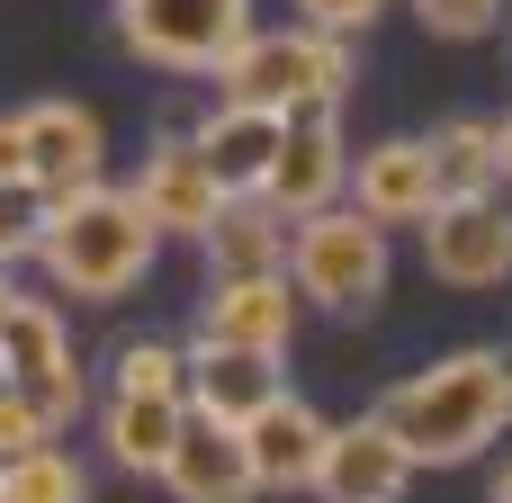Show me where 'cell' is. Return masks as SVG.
Wrapping results in <instances>:
<instances>
[{"mask_svg":"<svg viewBox=\"0 0 512 503\" xmlns=\"http://www.w3.org/2000/svg\"><path fill=\"white\" fill-rule=\"evenodd\" d=\"M369 414L405 441L414 477L423 468H468V459H486L512 432V360L504 351H450V360L378 387Z\"/></svg>","mask_w":512,"mask_h":503,"instance_id":"obj_1","label":"cell"},{"mask_svg":"<svg viewBox=\"0 0 512 503\" xmlns=\"http://www.w3.org/2000/svg\"><path fill=\"white\" fill-rule=\"evenodd\" d=\"M153 252H162V225L135 207V189L90 180V189L45 198L36 270H45L72 306H117V297H135V288L153 279Z\"/></svg>","mask_w":512,"mask_h":503,"instance_id":"obj_2","label":"cell"},{"mask_svg":"<svg viewBox=\"0 0 512 503\" xmlns=\"http://www.w3.org/2000/svg\"><path fill=\"white\" fill-rule=\"evenodd\" d=\"M387 279H396V243H387L378 216L333 198V207L288 225V288H297V306H315L333 324H360V315H378Z\"/></svg>","mask_w":512,"mask_h":503,"instance_id":"obj_3","label":"cell"},{"mask_svg":"<svg viewBox=\"0 0 512 503\" xmlns=\"http://www.w3.org/2000/svg\"><path fill=\"white\" fill-rule=\"evenodd\" d=\"M351 36H324V27H252L225 63H216V90L225 99H243V108H279V117H297V108H342V90H351Z\"/></svg>","mask_w":512,"mask_h":503,"instance_id":"obj_4","label":"cell"},{"mask_svg":"<svg viewBox=\"0 0 512 503\" xmlns=\"http://www.w3.org/2000/svg\"><path fill=\"white\" fill-rule=\"evenodd\" d=\"M117 45L153 72H216L252 36V0H108Z\"/></svg>","mask_w":512,"mask_h":503,"instance_id":"obj_5","label":"cell"},{"mask_svg":"<svg viewBox=\"0 0 512 503\" xmlns=\"http://www.w3.org/2000/svg\"><path fill=\"white\" fill-rule=\"evenodd\" d=\"M0 369H9V387L54 432H72L90 414V378H81V351H72V324H63L54 297H9V315H0Z\"/></svg>","mask_w":512,"mask_h":503,"instance_id":"obj_6","label":"cell"},{"mask_svg":"<svg viewBox=\"0 0 512 503\" xmlns=\"http://www.w3.org/2000/svg\"><path fill=\"white\" fill-rule=\"evenodd\" d=\"M414 234H423V270H432L441 288H504L512 279V207H504V189H486V198H441Z\"/></svg>","mask_w":512,"mask_h":503,"instance_id":"obj_7","label":"cell"},{"mask_svg":"<svg viewBox=\"0 0 512 503\" xmlns=\"http://www.w3.org/2000/svg\"><path fill=\"white\" fill-rule=\"evenodd\" d=\"M351 189V144H342V108H297L288 126H279V153H270V180H261V198L297 225V216H315V207H333Z\"/></svg>","mask_w":512,"mask_h":503,"instance_id":"obj_8","label":"cell"},{"mask_svg":"<svg viewBox=\"0 0 512 503\" xmlns=\"http://www.w3.org/2000/svg\"><path fill=\"white\" fill-rule=\"evenodd\" d=\"M162 495H180V503H261L243 423H216V414L180 405V441L162 459Z\"/></svg>","mask_w":512,"mask_h":503,"instance_id":"obj_9","label":"cell"},{"mask_svg":"<svg viewBox=\"0 0 512 503\" xmlns=\"http://www.w3.org/2000/svg\"><path fill=\"white\" fill-rule=\"evenodd\" d=\"M18 126H27V180H36L45 198L90 189V180L108 171V126H99V108H81V99H27Z\"/></svg>","mask_w":512,"mask_h":503,"instance_id":"obj_10","label":"cell"},{"mask_svg":"<svg viewBox=\"0 0 512 503\" xmlns=\"http://www.w3.org/2000/svg\"><path fill=\"white\" fill-rule=\"evenodd\" d=\"M126 189H135V207L162 225V243H171V234H189V243H198V234H207V216L225 207V180L207 171V153H198L189 135H162V144L135 162V180H126Z\"/></svg>","mask_w":512,"mask_h":503,"instance_id":"obj_11","label":"cell"},{"mask_svg":"<svg viewBox=\"0 0 512 503\" xmlns=\"http://www.w3.org/2000/svg\"><path fill=\"white\" fill-rule=\"evenodd\" d=\"M405 486H414V459H405V441L378 414L333 423V441L315 459V495L324 503H405Z\"/></svg>","mask_w":512,"mask_h":503,"instance_id":"obj_12","label":"cell"},{"mask_svg":"<svg viewBox=\"0 0 512 503\" xmlns=\"http://www.w3.org/2000/svg\"><path fill=\"white\" fill-rule=\"evenodd\" d=\"M297 288L288 270H261V279H207L198 297V342H243V351H288L297 342Z\"/></svg>","mask_w":512,"mask_h":503,"instance_id":"obj_13","label":"cell"},{"mask_svg":"<svg viewBox=\"0 0 512 503\" xmlns=\"http://www.w3.org/2000/svg\"><path fill=\"white\" fill-rule=\"evenodd\" d=\"M351 207L378 216L387 234H396V225H423V216L441 207L432 144H423V135H387V144H369V153L351 162Z\"/></svg>","mask_w":512,"mask_h":503,"instance_id":"obj_14","label":"cell"},{"mask_svg":"<svg viewBox=\"0 0 512 503\" xmlns=\"http://www.w3.org/2000/svg\"><path fill=\"white\" fill-rule=\"evenodd\" d=\"M333 423L306 405V396H270L252 423H243V450H252V477L261 495H315V459H324Z\"/></svg>","mask_w":512,"mask_h":503,"instance_id":"obj_15","label":"cell"},{"mask_svg":"<svg viewBox=\"0 0 512 503\" xmlns=\"http://www.w3.org/2000/svg\"><path fill=\"white\" fill-rule=\"evenodd\" d=\"M270 396H288L279 351H243V342H189V405L216 423H252Z\"/></svg>","mask_w":512,"mask_h":503,"instance_id":"obj_16","label":"cell"},{"mask_svg":"<svg viewBox=\"0 0 512 503\" xmlns=\"http://www.w3.org/2000/svg\"><path fill=\"white\" fill-rule=\"evenodd\" d=\"M198 252H207V279H261V270H288V216H279L261 189H225V207L207 216Z\"/></svg>","mask_w":512,"mask_h":503,"instance_id":"obj_17","label":"cell"},{"mask_svg":"<svg viewBox=\"0 0 512 503\" xmlns=\"http://www.w3.org/2000/svg\"><path fill=\"white\" fill-rule=\"evenodd\" d=\"M279 108H243V99H216V117L207 126H189V144L207 153V171L225 180V189H261L270 180V153H279Z\"/></svg>","mask_w":512,"mask_h":503,"instance_id":"obj_18","label":"cell"},{"mask_svg":"<svg viewBox=\"0 0 512 503\" xmlns=\"http://www.w3.org/2000/svg\"><path fill=\"white\" fill-rule=\"evenodd\" d=\"M171 441H180V405H153V396H108V405H99V450H108V468L162 486Z\"/></svg>","mask_w":512,"mask_h":503,"instance_id":"obj_19","label":"cell"},{"mask_svg":"<svg viewBox=\"0 0 512 503\" xmlns=\"http://www.w3.org/2000/svg\"><path fill=\"white\" fill-rule=\"evenodd\" d=\"M423 144H432V180H441V198H486V189H504L495 117H441Z\"/></svg>","mask_w":512,"mask_h":503,"instance_id":"obj_20","label":"cell"},{"mask_svg":"<svg viewBox=\"0 0 512 503\" xmlns=\"http://www.w3.org/2000/svg\"><path fill=\"white\" fill-rule=\"evenodd\" d=\"M108 396H153V405H189V342H117L108 351Z\"/></svg>","mask_w":512,"mask_h":503,"instance_id":"obj_21","label":"cell"},{"mask_svg":"<svg viewBox=\"0 0 512 503\" xmlns=\"http://www.w3.org/2000/svg\"><path fill=\"white\" fill-rule=\"evenodd\" d=\"M0 503H90V468L63 441H36V450L0 459Z\"/></svg>","mask_w":512,"mask_h":503,"instance_id":"obj_22","label":"cell"},{"mask_svg":"<svg viewBox=\"0 0 512 503\" xmlns=\"http://www.w3.org/2000/svg\"><path fill=\"white\" fill-rule=\"evenodd\" d=\"M414 18H423V36H441V45H477V36L504 27V0H414Z\"/></svg>","mask_w":512,"mask_h":503,"instance_id":"obj_23","label":"cell"},{"mask_svg":"<svg viewBox=\"0 0 512 503\" xmlns=\"http://www.w3.org/2000/svg\"><path fill=\"white\" fill-rule=\"evenodd\" d=\"M387 9H396V0H297V18L324 27V36H369Z\"/></svg>","mask_w":512,"mask_h":503,"instance_id":"obj_24","label":"cell"},{"mask_svg":"<svg viewBox=\"0 0 512 503\" xmlns=\"http://www.w3.org/2000/svg\"><path fill=\"white\" fill-rule=\"evenodd\" d=\"M36 441H63V432H54V423H45V414H36V405H27V396L9 387V396H0V459L36 450Z\"/></svg>","mask_w":512,"mask_h":503,"instance_id":"obj_25","label":"cell"},{"mask_svg":"<svg viewBox=\"0 0 512 503\" xmlns=\"http://www.w3.org/2000/svg\"><path fill=\"white\" fill-rule=\"evenodd\" d=\"M9 180H27V126H18V108L0 117V189Z\"/></svg>","mask_w":512,"mask_h":503,"instance_id":"obj_26","label":"cell"},{"mask_svg":"<svg viewBox=\"0 0 512 503\" xmlns=\"http://www.w3.org/2000/svg\"><path fill=\"white\" fill-rule=\"evenodd\" d=\"M495 144H504V189H512V108L495 117Z\"/></svg>","mask_w":512,"mask_h":503,"instance_id":"obj_27","label":"cell"},{"mask_svg":"<svg viewBox=\"0 0 512 503\" xmlns=\"http://www.w3.org/2000/svg\"><path fill=\"white\" fill-rule=\"evenodd\" d=\"M486 503H512V459L495 468V486H486Z\"/></svg>","mask_w":512,"mask_h":503,"instance_id":"obj_28","label":"cell"},{"mask_svg":"<svg viewBox=\"0 0 512 503\" xmlns=\"http://www.w3.org/2000/svg\"><path fill=\"white\" fill-rule=\"evenodd\" d=\"M9 297H18V288H9V270H0V315H9ZM0 396H9V369H0Z\"/></svg>","mask_w":512,"mask_h":503,"instance_id":"obj_29","label":"cell"},{"mask_svg":"<svg viewBox=\"0 0 512 503\" xmlns=\"http://www.w3.org/2000/svg\"><path fill=\"white\" fill-rule=\"evenodd\" d=\"M0 270H9V261H0Z\"/></svg>","mask_w":512,"mask_h":503,"instance_id":"obj_30","label":"cell"}]
</instances>
